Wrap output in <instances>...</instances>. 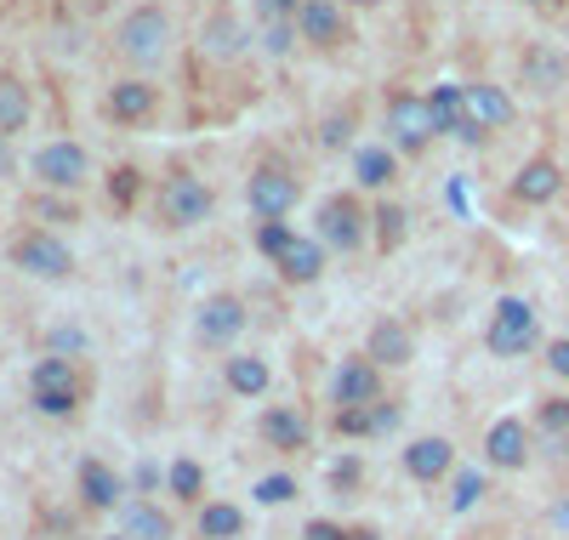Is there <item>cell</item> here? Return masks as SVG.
Masks as SVG:
<instances>
[{
  "label": "cell",
  "instance_id": "obj_1",
  "mask_svg": "<svg viewBox=\"0 0 569 540\" xmlns=\"http://www.w3.org/2000/svg\"><path fill=\"white\" fill-rule=\"evenodd\" d=\"M114 46L131 58V63H160L166 52H171V12L166 7H154V0H142V7H131L126 18H120V29H114Z\"/></svg>",
  "mask_w": 569,
  "mask_h": 540
},
{
  "label": "cell",
  "instance_id": "obj_2",
  "mask_svg": "<svg viewBox=\"0 0 569 540\" xmlns=\"http://www.w3.org/2000/svg\"><path fill=\"white\" fill-rule=\"evenodd\" d=\"M536 341H541V319L525 297H501L496 313H490V330H485V348L496 359H525L536 353Z\"/></svg>",
  "mask_w": 569,
  "mask_h": 540
},
{
  "label": "cell",
  "instance_id": "obj_3",
  "mask_svg": "<svg viewBox=\"0 0 569 540\" xmlns=\"http://www.w3.org/2000/svg\"><path fill=\"white\" fill-rule=\"evenodd\" d=\"M439 131V114H433V97H421V91H393L388 97V142L399 154H421Z\"/></svg>",
  "mask_w": 569,
  "mask_h": 540
},
{
  "label": "cell",
  "instance_id": "obj_4",
  "mask_svg": "<svg viewBox=\"0 0 569 540\" xmlns=\"http://www.w3.org/2000/svg\"><path fill=\"white\" fill-rule=\"evenodd\" d=\"M211 211H217V193L194 171H171L160 182V222L166 228H200Z\"/></svg>",
  "mask_w": 569,
  "mask_h": 540
},
{
  "label": "cell",
  "instance_id": "obj_5",
  "mask_svg": "<svg viewBox=\"0 0 569 540\" xmlns=\"http://www.w3.org/2000/svg\"><path fill=\"white\" fill-rule=\"evenodd\" d=\"M29 399H34V410L40 416H74V404H80V381H74V359H40L34 370H29Z\"/></svg>",
  "mask_w": 569,
  "mask_h": 540
},
{
  "label": "cell",
  "instance_id": "obj_6",
  "mask_svg": "<svg viewBox=\"0 0 569 540\" xmlns=\"http://www.w3.org/2000/svg\"><path fill=\"white\" fill-rule=\"evenodd\" d=\"M297 200H302V182L284 171V166H257L251 182H246V206L262 222H284V217L297 211Z\"/></svg>",
  "mask_w": 569,
  "mask_h": 540
},
{
  "label": "cell",
  "instance_id": "obj_7",
  "mask_svg": "<svg viewBox=\"0 0 569 540\" xmlns=\"http://www.w3.org/2000/svg\"><path fill=\"white\" fill-rule=\"evenodd\" d=\"M12 262L34 279H69L74 273V251L58 239V233H46V228H29L12 239Z\"/></svg>",
  "mask_w": 569,
  "mask_h": 540
},
{
  "label": "cell",
  "instance_id": "obj_8",
  "mask_svg": "<svg viewBox=\"0 0 569 540\" xmlns=\"http://www.w3.org/2000/svg\"><path fill=\"white\" fill-rule=\"evenodd\" d=\"M365 222H370V211L353 200V193H330V200L319 206V239L342 257H353L365 244Z\"/></svg>",
  "mask_w": 569,
  "mask_h": 540
},
{
  "label": "cell",
  "instance_id": "obj_9",
  "mask_svg": "<svg viewBox=\"0 0 569 540\" xmlns=\"http://www.w3.org/2000/svg\"><path fill=\"white\" fill-rule=\"evenodd\" d=\"M34 177L46 182V188H58V193H74L86 177H91V154L80 149V142H46V149L34 154Z\"/></svg>",
  "mask_w": 569,
  "mask_h": 540
},
{
  "label": "cell",
  "instance_id": "obj_10",
  "mask_svg": "<svg viewBox=\"0 0 569 540\" xmlns=\"http://www.w3.org/2000/svg\"><path fill=\"white\" fill-rule=\"evenodd\" d=\"M558 193H563V166L552 154H536V160L518 166V177H512V200L518 206H552Z\"/></svg>",
  "mask_w": 569,
  "mask_h": 540
},
{
  "label": "cell",
  "instance_id": "obj_11",
  "mask_svg": "<svg viewBox=\"0 0 569 540\" xmlns=\"http://www.w3.org/2000/svg\"><path fill=\"white\" fill-rule=\"evenodd\" d=\"M518 80L536 97H558L569 86V52H558V46H530V52L518 58Z\"/></svg>",
  "mask_w": 569,
  "mask_h": 540
},
{
  "label": "cell",
  "instance_id": "obj_12",
  "mask_svg": "<svg viewBox=\"0 0 569 540\" xmlns=\"http://www.w3.org/2000/svg\"><path fill=\"white\" fill-rule=\"evenodd\" d=\"M485 461L501 467V472H518L530 461V427L518 421V416H501L490 432H485Z\"/></svg>",
  "mask_w": 569,
  "mask_h": 540
},
{
  "label": "cell",
  "instance_id": "obj_13",
  "mask_svg": "<svg viewBox=\"0 0 569 540\" xmlns=\"http://www.w3.org/2000/svg\"><path fill=\"white\" fill-rule=\"evenodd\" d=\"M154 103H160V86H149V80H114L109 97H103V114L114 126H137V120L154 114Z\"/></svg>",
  "mask_w": 569,
  "mask_h": 540
},
{
  "label": "cell",
  "instance_id": "obj_14",
  "mask_svg": "<svg viewBox=\"0 0 569 540\" xmlns=\"http://www.w3.org/2000/svg\"><path fill=\"white\" fill-rule=\"evenodd\" d=\"M194 330H200L206 348H228V341L246 330V302H240V297H206Z\"/></svg>",
  "mask_w": 569,
  "mask_h": 540
},
{
  "label": "cell",
  "instance_id": "obj_15",
  "mask_svg": "<svg viewBox=\"0 0 569 540\" xmlns=\"http://www.w3.org/2000/svg\"><path fill=\"white\" fill-rule=\"evenodd\" d=\"M376 392H382V376H376V364H370V359H348L337 376H330V399H337V410L376 404Z\"/></svg>",
  "mask_w": 569,
  "mask_h": 540
},
{
  "label": "cell",
  "instance_id": "obj_16",
  "mask_svg": "<svg viewBox=\"0 0 569 540\" xmlns=\"http://www.w3.org/2000/svg\"><path fill=\"white\" fill-rule=\"evenodd\" d=\"M297 34H302L308 46H342V40H348L342 0H302V12H297Z\"/></svg>",
  "mask_w": 569,
  "mask_h": 540
},
{
  "label": "cell",
  "instance_id": "obj_17",
  "mask_svg": "<svg viewBox=\"0 0 569 540\" xmlns=\"http://www.w3.org/2000/svg\"><path fill=\"white\" fill-rule=\"evenodd\" d=\"M461 97H467V120L472 126H485V131H501V126H512V97L501 91V86H490V80H472V86H461Z\"/></svg>",
  "mask_w": 569,
  "mask_h": 540
},
{
  "label": "cell",
  "instance_id": "obj_18",
  "mask_svg": "<svg viewBox=\"0 0 569 540\" xmlns=\"http://www.w3.org/2000/svg\"><path fill=\"white\" fill-rule=\"evenodd\" d=\"M450 467H456L450 438H416V444L405 450V472H410L416 483H439Z\"/></svg>",
  "mask_w": 569,
  "mask_h": 540
},
{
  "label": "cell",
  "instance_id": "obj_19",
  "mask_svg": "<svg viewBox=\"0 0 569 540\" xmlns=\"http://www.w3.org/2000/svg\"><path fill=\"white\" fill-rule=\"evenodd\" d=\"M80 496H86V507L109 512V507L126 501V478H120L109 461H86V467H80Z\"/></svg>",
  "mask_w": 569,
  "mask_h": 540
},
{
  "label": "cell",
  "instance_id": "obj_20",
  "mask_svg": "<svg viewBox=\"0 0 569 540\" xmlns=\"http://www.w3.org/2000/svg\"><path fill=\"white\" fill-rule=\"evenodd\" d=\"M370 364H410L416 359V336H410V324H399V319H382L370 330V353H365Z\"/></svg>",
  "mask_w": 569,
  "mask_h": 540
},
{
  "label": "cell",
  "instance_id": "obj_21",
  "mask_svg": "<svg viewBox=\"0 0 569 540\" xmlns=\"http://www.w3.org/2000/svg\"><path fill=\"white\" fill-rule=\"evenodd\" d=\"M308 421L297 416V410H268L262 416V444L268 450H284V456H291V450H308Z\"/></svg>",
  "mask_w": 569,
  "mask_h": 540
},
{
  "label": "cell",
  "instance_id": "obj_22",
  "mask_svg": "<svg viewBox=\"0 0 569 540\" xmlns=\"http://www.w3.org/2000/svg\"><path fill=\"white\" fill-rule=\"evenodd\" d=\"M353 177H359V188H388L399 177V149L393 142H370V149H359Z\"/></svg>",
  "mask_w": 569,
  "mask_h": 540
},
{
  "label": "cell",
  "instance_id": "obj_23",
  "mask_svg": "<svg viewBox=\"0 0 569 540\" xmlns=\"http://www.w3.org/2000/svg\"><path fill=\"white\" fill-rule=\"evenodd\" d=\"M291 284H313L319 273H325V251H319V239H291V251H284L279 262H273Z\"/></svg>",
  "mask_w": 569,
  "mask_h": 540
},
{
  "label": "cell",
  "instance_id": "obj_24",
  "mask_svg": "<svg viewBox=\"0 0 569 540\" xmlns=\"http://www.w3.org/2000/svg\"><path fill=\"white\" fill-rule=\"evenodd\" d=\"M222 376H228V392H240V399H262V392H268V381H273V370H268L257 353L228 359V364H222Z\"/></svg>",
  "mask_w": 569,
  "mask_h": 540
},
{
  "label": "cell",
  "instance_id": "obj_25",
  "mask_svg": "<svg viewBox=\"0 0 569 540\" xmlns=\"http://www.w3.org/2000/svg\"><path fill=\"white\" fill-rule=\"evenodd\" d=\"M29 114H34V103H29V86H23L18 74H0V137L23 131V126H29Z\"/></svg>",
  "mask_w": 569,
  "mask_h": 540
},
{
  "label": "cell",
  "instance_id": "obj_26",
  "mask_svg": "<svg viewBox=\"0 0 569 540\" xmlns=\"http://www.w3.org/2000/svg\"><path fill=\"white\" fill-rule=\"evenodd\" d=\"M240 529H246V512L233 501H206L200 507V534L206 540H240Z\"/></svg>",
  "mask_w": 569,
  "mask_h": 540
},
{
  "label": "cell",
  "instance_id": "obj_27",
  "mask_svg": "<svg viewBox=\"0 0 569 540\" xmlns=\"http://www.w3.org/2000/svg\"><path fill=\"white\" fill-rule=\"evenodd\" d=\"M126 534H131V540H171L177 523H171L154 501H137V507L126 512Z\"/></svg>",
  "mask_w": 569,
  "mask_h": 540
},
{
  "label": "cell",
  "instance_id": "obj_28",
  "mask_svg": "<svg viewBox=\"0 0 569 540\" xmlns=\"http://www.w3.org/2000/svg\"><path fill=\"white\" fill-rule=\"evenodd\" d=\"M200 46H206V52H211V58H233V52H240V46H246V29H240V23H233L228 12H217V18L206 23V34H200Z\"/></svg>",
  "mask_w": 569,
  "mask_h": 540
},
{
  "label": "cell",
  "instance_id": "obj_29",
  "mask_svg": "<svg viewBox=\"0 0 569 540\" xmlns=\"http://www.w3.org/2000/svg\"><path fill=\"white\" fill-rule=\"evenodd\" d=\"M166 489L177 501H200V489H206V472H200V461H171V472H166Z\"/></svg>",
  "mask_w": 569,
  "mask_h": 540
},
{
  "label": "cell",
  "instance_id": "obj_30",
  "mask_svg": "<svg viewBox=\"0 0 569 540\" xmlns=\"http://www.w3.org/2000/svg\"><path fill=\"white\" fill-rule=\"evenodd\" d=\"M370 222H376V244H382V251H393V244H405V206H376L370 211Z\"/></svg>",
  "mask_w": 569,
  "mask_h": 540
},
{
  "label": "cell",
  "instance_id": "obj_31",
  "mask_svg": "<svg viewBox=\"0 0 569 540\" xmlns=\"http://www.w3.org/2000/svg\"><path fill=\"white\" fill-rule=\"evenodd\" d=\"M485 496H490V478H485L479 467L456 472V496H450V507H456V512H472V507H479Z\"/></svg>",
  "mask_w": 569,
  "mask_h": 540
},
{
  "label": "cell",
  "instance_id": "obj_32",
  "mask_svg": "<svg viewBox=\"0 0 569 540\" xmlns=\"http://www.w3.org/2000/svg\"><path fill=\"white\" fill-rule=\"evenodd\" d=\"M251 496H257V507H284V501H297V478L291 472H268Z\"/></svg>",
  "mask_w": 569,
  "mask_h": 540
},
{
  "label": "cell",
  "instance_id": "obj_33",
  "mask_svg": "<svg viewBox=\"0 0 569 540\" xmlns=\"http://www.w3.org/2000/svg\"><path fill=\"white\" fill-rule=\"evenodd\" d=\"M291 239H297L291 222H262V228H257V251H262L268 262H279L284 251H291Z\"/></svg>",
  "mask_w": 569,
  "mask_h": 540
},
{
  "label": "cell",
  "instance_id": "obj_34",
  "mask_svg": "<svg viewBox=\"0 0 569 540\" xmlns=\"http://www.w3.org/2000/svg\"><path fill=\"white\" fill-rule=\"evenodd\" d=\"M337 432H348V438H370V432H376L370 404H359V410H337Z\"/></svg>",
  "mask_w": 569,
  "mask_h": 540
},
{
  "label": "cell",
  "instance_id": "obj_35",
  "mask_svg": "<svg viewBox=\"0 0 569 540\" xmlns=\"http://www.w3.org/2000/svg\"><path fill=\"white\" fill-rule=\"evenodd\" d=\"M541 427L547 432H569V399H547L541 404Z\"/></svg>",
  "mask_w": 569,
  "mask_h": 540
},
{
  "label": "cell",
  "instance_id": "obj_36",
  "mask_svg": "<svg viewBox=\"0 0 569 540\" xmlns=\"http://www.w3.org/2000/svg\"><path fill=\"white\" fill-rule=\"evenodd\" d=\"M52 353H58V359H63V353H86V336L69 330V324H58V330H52Z\"/></svg>",
  "mask_w": 569,
  "mask_h": 540
},
{
  "label": "cell",
  "instance_id": "obj_37",
  "mask_svg": "<svg viewBox=\"0 0 569 540\" xmlns=\"http://www.w3.org/2000/svg\"><path fill=\"white\" fill-rule=\"evenodd\" d=\"M348 137H353V114H342V120H325V149H342Z\"/></svg>",
  "mask_w": 569,
  "mask_h": 540
},
{
  "label": "cell",
  "instance_id": "obj_38",
  "mask_svg": "<svg viewBox=\"0 0 569 540\" xmlns=\"http://www.w3.org/2000/svg\"><path fill=\"white\" fill-rule=\"evenodd\" d=\"M262 12H268L273 23H297V12H302V0H262Z\"/></svg>",
  "mask_w": 569,
  "mask_h": 540
},
{
  "label": "cell",
  "instance_id": "obj_39",
  "mask_svg": "<svg viewBox=\"0 0 569 540\" xmlns=\"http://www.w3.org/2000/svg\"><path fill=\"white\" fill-rule=\"evenodd\" d=\"M131 193H137V171L126 166V171H114V182H109V200H120V206H126Z\"/></svg>",
  "mask_w": 569,
  "mask_h": 540
},
{
  "label": "cell",
  "instance_id": "obj_40",
  "mask_svg": "<svg viewBox=\"0 0 569 540\" xmlns=\"http://www.w3.org/2000/svg\"><path fill=\"white\" fill-rule=\"evenodd\" d=\"M359 472H365V467L348 456V461H337V467H330V483H337V489H353V483H359Z\"/></svg>",
  "mask_w": 569,
  "mask_h": 540
},
{
  "label": "cell",
  "instance_id": "obj_41",
  "mask_svg": "<svg viewBox=\"0 0 569 540\" xmlns=\"http://www.w3.org/2000/svg\"><path fill=\"white\" fill-rule=\"evenodd\" d=\"M547 370L552 376H569V336H558L552 348H547Z\"/></svg>",
  "mask_w": 569,
  "mask_h": 540
},
{
  "label": "cell",
  "instance_id": "obj_42",
  "mask_svg": "<svg viewBox=\"0 0 569 540\" xmlns=\"http://www.w3.org/2000/svg\"><path fill=\"white\" fill-rule=\"evenodd\" d=\"M370 421H376V432H393V427H399V404L376 399V404H370Z\"/></svg>",
  "mask_w": 569,
  "mask_h": 540
},
{
  "label": "cell",
  "instance_id": "obj_43",
  "mask_svg": "<svg viewBox=\"0 0 569 540\" xmlns=\"http://www.w3.org/2000/svg\"><path fill=\"white\" fill-rule=\"evenodd\" d=\"M302 540H348V534H342L337 523H330V518H313V523L302 529Z\"/></svg>",
  "mask_w": 569,
  "mask_h": 540
},
{
  "label": "cell",
  "instance_id": "obj_44",
  "mask_svg": "<svg viewBox=\"0 0 569 540\" xmlns=\"http://www.w3.org/2000/svg\"><path fill=\"white\" fill-rule=\"evenodd\" d=\"M160 483V467H137V489H154Z\"/></svg>",
  "mask_w": 569,
  "mask_h": 540
},
{
  "label": "cell",
  "instance_id": "obj_45",
  "mask_svg": "<svg viewBox=\"0 0 569 540\" xmlns=\"http://www.w3.org/2000/svg\"><path fill=\"white\" fill-rule=\"evenodd\" d=\"M7 142H12V137H0V177L12 171V149H7Z\"/></svg>",
  "mask_w": 569,
  "mask_h": 540
},
{
  "label": "cell",
  "instance_id": "obj_46",
  "mask_svg": "<svg viewBox=\"0 0 569 540\" xmlns=\"http://www.w3.org/2000/svg\"><path fill=\"white\" fill-rule=\"evenodd\" d=\"M348 540H382V534H376V529H353Z\"/></svg>",
  "mask_w": 569,
  "mask_h": 540
},
{
  "label": "cell",
  "instance_id": "obj_47",
  "mask_svg": "<svg viewBox=\"0 0 569 540\" xmlns=\"http://www.w3.org/2000/svg\"><path fill=\"white\" fill-rule=\"evenodd\" d=\"M342 7H382V0H342Z\"/></svg>",
  "mask_w": 569,
  "mask_h": 540
},
{
  "label": "cell",
  "instance_id": "obj_48",
  "mask_svg": "<svg viewBox=\"0 0 569 540\" xmlns=\"http://www.w3.org/2000/svg\"><path fill=\"white\" fill-rule=\"evenodd\" d=\"M114 540H131V534H114Z\"/></svg>",
  "mask_w": 569,
  "mask_h": 540
}]
</instances>
